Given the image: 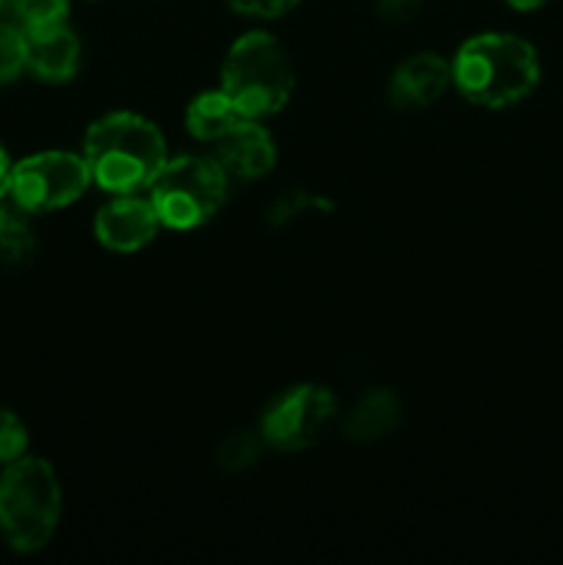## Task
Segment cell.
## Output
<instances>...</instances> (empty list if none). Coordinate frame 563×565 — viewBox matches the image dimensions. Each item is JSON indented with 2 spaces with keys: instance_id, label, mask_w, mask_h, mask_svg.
I'll return each instance as SVG.
<instances>
[{
  "instance_id": "ffe728a7",
  "label": "cell",
  "mask_w": 563,
  "mask_h": 565,
  "mask_svg": "<svg viewBox=\"0 0 563 565\" xmlns=\"http://www.w3.org/2000/svg\"><path fill=\"white\" fill-rule=\"evenodd\" d=\"M237 14L259 17V20H274V17L287 14L298 6V0H230Z\"/></svg>"
},
{
  "instance_id": "4fadbf2b",
  "label": "cell",
  "mask_w": 563,
  "mask_h": 565,
  "mask_svg": "<svg viewBox=\"0 0 563 565\" xmlns=\"http://www.w3.org/2000/svg\"><path fill=\"white\" fill-rule=\"evenodd\" d=\"M243 121L241 110L235 108L224 92H204L191 99L185 110V127L199 141H219L224 132Z\"/></svg>"
},
{
  "instance_id": "7402d4cb",
  "label": "cell",
  "mask_w": 563,
  "mask_h": 565,
  "mask_svg": "<svg viewBox=\"0 0 563 565\" xmlns=\"http://www.w3.org/2000/svg\"><path fill=\"white\" fill-rule=\"evenodd\" d=\"M9 180H11V163H9V154L6 149L0 147V199L9 193Z\"/></svg>"
},
{
  "instance_id": "5b68a950",
  "label": "cell",
  "mask_w": 563,
  "mask_h": 565,
  "mask_svg": "<svg viewBox=\"0 0 563 565\" xmlns=\"http://www.w3.org/2000/svg\"><path fill=\"white\" fill-rule=\"evenodd\" d=\"M149 199L163 226L196 230L208 224L226 199V174L215 158L166 160L149 182Z\"/></svg>"
},
{
  "instance_id": "cb8c5ba5",
  "label": "cell",
  "mask_w": 563,
  "mask_h": 565,
  "mask_svg": "<svg viewBox=\"0 0 563 565\" xmlns=\"http://www.w3.org/2000/svg\"><path fill=\"white\" fill-rule=\"evenodd\" d=\"M0 6H3V0H0Z\"/></svg>"
},
{
  "instance_id": "6da1fadb",
  "label": "cell",
  "mask_w": 563,
  "mask_h": 565,
  "mask_svg": "<svg viewBox=\"0 0 563 565\" xmlns=\"http://www.w3.org/2000/svg\"><path fill=\"white\" fill-rule=\"evenodd\" d=\"M453 83L480 108H508L539 86L541 66L533 44L513 33H480L461 44L453 61Z\"/></svg>"
},
{
  "instance_id": "603a6c76",
  "label": "cell",
  "mask_w": 563,
  "mask_h": 565,
  "mask_svg": "<svg viewBox=\"0 0 563 565\" xmlns=\"http://www.w3.org/2000/svg\"><path fill=\"white\" fill-rule=\"evenodd\" d=\"M506 3L517 11H535V9H541L546 0H506Z\"/></svg>"
},
{
  "instance_id": "ac0fdd59",
  "label": "cell",
  "mask_w": 563,
  "mask_h": 565,
  "mask_svg": "<svg viewBox=\"0 0 563 565\" xmlns=\"http://www.w3.org/2000/svg\"><path fill=\"white\" fill-rule=\"evenodd\" d=\"M25 70V31L0 22V86L17 81Z\"/></svg>"
},
{
  "instance_id": "277c9868",
  "label": "cell",
  "mask_w": 563,
  "mask_h": 565,
  "mask_svg": "<svg viewBox=\"0 0 563 565\" xmlns=\"http://www.w3.org/2000/svg\"><path fill=\"white\" fill-rule=\"evenodd\" d=\"M293 61L279 39L254 31L237 39L221 66V92L243 119L279 114L293 94Z\"/></svg>"
},
{
  "instance_id": "e0dca14e",
  "label": "cell",
  "mask_w": 563,
  "mask_h": 565,
  "mask_svg": "<svg viewBox=\"0 0 563 565\" xmlns=\"http://www.w3.org/2000/svg\"><path fill=\"white\" fill-rule=\"evenodd\" d=\"M329 207H331V204L326 202L323 196H315V193L296 188V191H287L285 196H279L274 204H270L268 224L270 226H285V224H290L293 218H298V215L315 213V210H323V213H326Z\"/></svg>"
},
{
  "instance_id": "2e32d148",
  "label": "cell",
  "mask_w": 563,
  "mask_h": 565,
  "mask_svg": "<svg viewBox=\"0 0 563 565\" xmlns=\"http://www.w3.org/2000/svg\"><path fill=\"white\" fill-rule=\"evenodd\" d=\"M9 6L22 31L61 25L70 11V0H9Z\"/></svg>"
},
{
  "instance_id": "d6986e66",
  "label": "cell",
  "mask_w": 563,
  "mask_h": 565,
  "mask_svg": "<svg viewBox=\"0 0 563 565\" xmlns=\"http://www.w3.org/2000/svg\"><path fill=\"white\" fill-rule=\"evenodd\" d=\"M28 450V428L17 414L9 408H0V463L9 467Z\"/></svg>"
},
{
  "instance_id": "8992f818",
  "label": "cell",
  "mask_w": 563,
  "mask_h": 565,
  "mask_svg": "<svg viewBox=\"0 0 563 565\" xmlns=\"http://www.w3.org/2000/svg\"><path fill=\"white\" fill-rule=\"evenodd\" d=\"M337 423V401L323 386H293L276 397L263 414L259 434L279 452L309 450Z\"/></svg>"
},
{
  "instance_id": "30bf717a",
  "label": "cell",
  "mask_w": 563,
  "mask_h": 565,
  "mask_svg": "<svg viewBox=\"0 0 563 565\" xmlns=\"http://www.w3.org/2000/svg\"><path fill=\"white\" fill-rule=\"evenodd\" d=\"M81 64V42L61 25L25 31V70L44 83H66Z\"/></svg>"
},
{
  "instance_id": "7a4b0ae2",
  "label": "cell",
  "mask_w": 563,
  "mask_h": 565,
  "mask_svg": "<svg viewBox=\"0 0 563 565\" xmlns=\"http://www.w3.org/2000/svg\"><path fill=\"white\" fill-rule=\"evenodd\" d=\"M83 160L103 191L132 193L149 185L166 163V141L152 121L121 110L88 127Z\"/></svg>"
},
{
  "instance_id": "7c38bea8",
  "label": "cell",
  "mask_w": 563,
  "mask_h": 565,
  "mask_svg": "<svg viewBox=\"0 0 563 565\" xmlns=\"http://www.w3.org/2000/svg\"><path fill=\"white\" fill-rule=\"evenodd\" d=\"M401 423V401L390 390H373L351 408L346 419V436L353 441H379Z\"/></svg>"
},
{
  "instance_id": "3957f363",
  "label": "cell",
  "mask_w": 563,
  "mask_h": 565,
  "mask_svg": "<svg viewBox=\"0 0 563 565\" xmlns=\"http://www.w3.org/2000/svg\"><path fill=\"white\" fill-rule=\"evenodd\" d=\"M61 519V486L42 458H17L0 478V535L20 555L44 550Z\"/></svg>"
},
{
  "instance_id": "ba28073f",
  "label": "cell",
  "mask_w": 563,
  "mask_h": 565,
  "mask_svg": "<svg viewBox=\"0 0 563 565\" xmlns=\"http://www.w3.org/2000/svg\"><path fill=\"white\" fill-rule=\"evenodd\" d=\"M160 226H163V221H160L152 199L116 193L114 202L105 204L94 218V235L110 252L130 254L155 241Z\"/></svg>"
},
{
  "instance_id": "9a60e30c",
  "label": "cell",
  "mask_w": 563,
  "mask_h": 565,
  "mask_svg": "<svg viewBox=\"0 0 563 565\" xmlns=\"http://www.w3.org/2000/svg\"><path fill=\"white\" fill-rule=\"evenodd\" d=\"M263 445V434L257 436L254 430H232V434L221 441L219 450H215V463H219V469H224V472L230 475L246 472L248 467L257 463Z\"/></svg>"
},
{
  "instance_id": "9c48e42d",
  "label": "cell",
  "mask_w": 563,
  "mask_h": 565,
  "mask_svg": "<svg viewBox=\"0 0 563 565\" xmlns=\"http://www.w3.org/2000/svg\"><path fill=\"white\" fill-rule=\"evenodd\" d=\"M215 160L226 177L237 180H259L276 163V147L270 132L254 119H243L230 132L219 138Z\"/></svg>"
},
{
  "instance_id": "5bb4252c",
  "label": "cell",
  "mask_w": 563,
  "mask_h": 565,
  "mask_svg": "<svg viewBox=\"0 0 563 565\" xmlns=\"http://www.w3.org/2000/svg\"><path fill=\"white\" fill-rule=\"evenodd\" d=\"M36 252V235L28 221V210H22L14 199H0V259L3 263H25Z\"/></svg>"
},
{
  "instance_id": "8fae6325",
  "label": "cell",
  "mask_w": 563,
  "mask_h": 565,
  "mask_svg": "<svg viewBox=\"0 0 563 565\" xmlns=\"http://www.w3.org/2000/svg\"><path fill=\"white\" fill-rule=\"evenodd\" d=\"M453 83V66L436 53H417L403 61L390 81V97L397 108H428Z\"/></svg>"
},
{
  "instance_id": "44dd1931",
  "label": "cell",
  "mask_w": 563,
  "mask_h": 565,
  "mask_svg": "<svg viewBox=\"0 0 563 565\" xmlns=\"http://www.w3.org/2000/svg\"><path fill=\"white\" fill-rule=\"evenodd\" d=\"M375 6L386 22H406L417 14L423 0H375Z\"/></svg>"
},
{
  "instance_id": "52a82bcc",
  "label": "cell",
  "mask_w": 563,
  "mask_h": 565,
  "mask_svg": "<svg viewBox=\"0 0 563 565\" xmlns=\"http://www.w3.org/2000/svg\"><path fill=\"white\" fill-rule=\"evenodd\" d=\"M92 182L86 160L72 152H39L11 166L9 199L28 213H50L83 196Z\"/></svg>"
}]
</instances>
